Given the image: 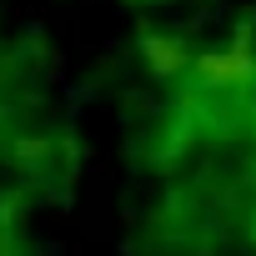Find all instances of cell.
<instances>
[{"mask_svg":"<svg viewBox=\"0 0 256 256\" xmlns=\"http://www.w3.org/2000/svg\"><path fill=\"white\" fill-rule=\"evenodd\" d=\"M191 66H196V76H201L206 86H221V90H236V86H251V76H256V56L246 50V40H231L226 50H211V56H196Z\"/></svg>","mask_w":256,"mask_h":256,"instance_id":"obj_1","label":"cell"},{"mask_svg":"<svg viewBox=\"0 0 256 256\" xmlns=\"http://www.w3.org/2000/svg\"><path fill=\"white\" fill-rule=\"evenodd\" d=\"M141 50L156 60V70H176V66L186 60V50H181V46H171V40H161V36H146V40H141Z\"/></svg>","mask_w":256,"mask_h":256,"instance_id":"obj_2","label":"cell"}]
</instances>
